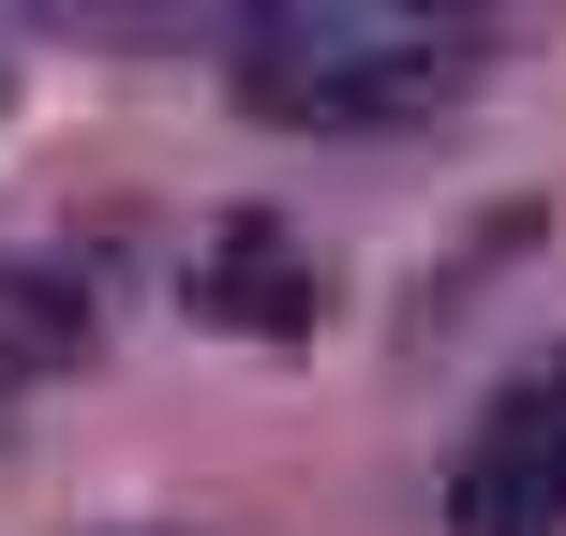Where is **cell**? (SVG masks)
Segmentation results:
<instances>
[{"instance_id": "cell-1", "label": "cell", "mask_w": 566, "mask_h": 536, "mask_svg": "<svg viewBox=\"0 0 566 536\" xmlns=\"http://www.w3.org/2000/svg\"><path fill=\"white\" fill-rule=\"evenodd\" d=\"M462 45H478V0H254L239 15V105L283 135H343V119H402L448 105Z\"/></svg>"}, {"instance_id": "cell-2", "label": "cell", "mask_w": 566, "mask_h": 536, "mask_svg": "<svg viewBox=\"0 0 566 536\" xmlns=\"http://www.w3.org/2000/svg\"><path fill=\"white\" fill-rule=\"evenodd\" d=\"M448 536H566V343L478 402L448 462Z\"/></svg>"}, {"instance_id": "cell-3", "label": "cell", "mask_w": 566, "mask_h": 536, "mask_svg": "<svg viewBox=\"0 0 566 536\" xmlns=\"http://www.w3.org/2000/svg\"><path fill=\"white\" fill-rule=\"evenodd\" d=\"M195 313L239 328V343H298L313 313H328V254H313L283 209H239V224L195 254Z\"/></svg>"}, {"instance_id": "cell-4", "label": "cell", "mask_w": 566, "mask_h": 536, "mask_svg": "<svg viewBox=\"0 0 566 536\" xmlns=\"http://www.w3.org/2000/svg\"><path fill=\"white\" fill-rule=\"evenodd\" d=\"M60 358H90V283L0 269V372H60Z\"/></svg>"}]
</instances>
